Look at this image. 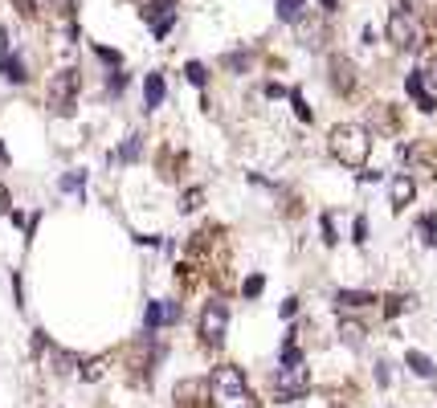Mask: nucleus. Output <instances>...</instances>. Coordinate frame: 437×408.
<instances>
[{
  "instance_id": "1",
  "label": "nucleus",
  "mask_w": 437,
  "mask_h": 408,
  "mask_svg": "<svg viewBox=\"0 0 437 408\" xmlns=\"http://www.w3.org/2000/svg\"><path fill=\"white\" fill-rule=\"evenodd\" d=\"M327 151H331V160L343 164V168H364L368 155H372V131L360 127V122H340L327 135Z\"/></svg>"
},
{
  "instance_id": "2",
  "label": "nucleus",
  "mask_w": 437,
  "mask_h": 408,
  "mask_svg": "<svg viewBox=\"0 0 437 408\" xmlns=\"http://www.w3.org/2000/svg\"><path fill=\"white\" fill-rule=\"evenodd\" d=\"M209 400L213 408H258L254 400V392L245 384L242 367H233V363H221L213 367V376H209Z\"/></svg>"
},
{
  "instance_id": "3",
  "label": "nucleus",
  "mask_w": 437,
  "mask_h": 408,
  "mask_svg": "<svg viewBox=\"0 0 437 408\" xmlns=\"http://www.w3.org/2000/svg\"><path fill=\"white\" fill-rule=\"evenodd\" d=\"M274 392H278V400H303V396L311 392V372H307V363H282L278 376H274Z\"/></svg>"
},
{
  "instance_id": "4",
  "label": "nucleus",
  "mask_w": 437,
  "mask_h": 408,
  "mask_svg": "<svg viewBox=\"0 0 437 408\" xmlns=\"http://www.w3.org/2000/svg\"><path fill=\"white\" fill-rule=\"evenodd\" d=\"M225 331H229V307L221 298L204 302V311H200V339H204V347H221Z\"/></svg>"
},
{
  "instance_id": "5",
  "label": "nucleus",
  "mask_w": 437,
  "mask_h": 408,
  "mask_svg": "<svg viewBox=\"0 0 437 408\" xmlns=\"http://www.w3.org/2000/svg\"><path fill=\"white\" fill-rule=\"evenodd\" d=\"M389 41L396 49H417L421 45V24H417V17L409 13V8H396L389 17Z\"/></svg>"
},
{
  "instance_id": "6",
  "label": "nucleus",
  "mask_w": 437,
  "mask_h": 408,
  "mask_svg": "<svg viewBox=\"0 0 437 408\" xmlns=\"http://www.w3.org/2000/svg\"><path fill=\"white\" fill-rule=\"evenodd\" d=\"M78 86H82L78 70L53 73V82H49V106H53V111H62V115H70V111H74V98H78Z\"/></svg>"
},
{
  "instance_id": "7",
  "label": "nucleus",
  "mask_w": 437,
  "mask_h": 408,
  "mask_svg": "<svg viewBox=\"0 0 437 408\" xmlns=\"http://www.w3.org/2000/svg\"><path fill=\"white\" fill-rule=\"evenodd\" d=\"M144 21L151 24L155 41H164V37L172 33V24H176V0H147Z\"/></svg>"
},
{
  "instance_id": "8",
  "label": "nucleus",
  "mask_w": 437,
  "mask_h": 408,
  "mask_svg": "<svg viewBox=\"0 0 437 408\" xmlns=\"http://www.w3.org/2000/svg\"><path fill=\"white\" fill-rule=\"evenodd\" d=\"M176 318H180V302H147L144 327H147V335H151V331L168 327V323H176Z\"/></svg>"
},
{
  "instance_id": "9",
  "label": "nucleus",
  "mask_w": 437,
  "mask_h": 408,
  "mask_svg": "<svg viewBox=\"0 0 437 408\" xmlns=\"http://www.w3.org/2000/svg\"><path fill=\"white\" fill-rule=\"evenodd\" d=\"M389 196H392V209H409L417 196V180L409 171H401V176H392L389 180Z\"/></svg>"
},
{
  "instance_id": "10",
  "label": "nucleus",
  "mask_w": 437,
  "mask_h": 408,
  "mask_svg": "<svg viewBox=\"0 0 437 408\" xmlns=\"http://www.w3.org/2000/svg\"><path fill=\"white\" fill-rule=\"evenodd\" d=\"M405 90L413 94V102L421 106V111H433V106H437L433 94H429V86H425V78H421V70H413L409 78H405Z\"/></svg>"
},
{
  "instance_id": "11",
  "label": "nucleus",
  "mask_w": 437,
  "mask_h": 408,
  "mask_svg": "<svg viewBox=\"0 0 437 408\" xmlns=\"http://www.w3.org/2000/svg\"><path fill=\"white\" fill-rule=\"evenodd\" d=\"M372 302H376V298H372L368 290H340V294H335V307H340L343 314H347V311H364V307H372Z\"/></svg>"
},
{
  "instance_id": "12",
  "label": "nucleus",
  "mask_w": 437,
  "mask_h": 408,
  "mask_svg": "<svg viewBox=\"0 0 437 408\" xmlns=\"http://www.w3.org/2000/svg\"><path fill=\"white\" fill-rule=\"evenodd\" d=\"M164 94H168L164 73H147V82H144V106H147V111H155V106L164 102Z\"/></svg>"
},
{
  "instance_id": "13",
  "label": "nucleus",
  "mask_w": 437,
  "mask_h": 408,
  "mask_svg": "<svg viewBox=\"0 0 437 408\" xmlns=\"http://www.w3.org/2000/svg\"><path fill=\"white\" fill-rule=\"evenodd\" d=\"M0 73H4L13 86H25V82H29V73H25V62H21V57H13V53H0Z\"/></svg>"
},
{
  "instance_id": "14",
  "label": "nucleus",
  "mask_w": 437,
  "mask_h": 408,
  "mask_svg": "<svg viewBox=\"0 0 437 408\" xmlns=\"http://www.w3.org/2000/svg\"><path fill=\"white\" fill-rule=\"evenodd\" d=\"M340 339H343V347H356V351H360V347L368 343V331L360 327V323H343V327H340Z\"/></svg>"
},
{
  "instance_id": "15",
  "label": "nucleus",
  "mask_w": 437,
  "mask_h": 408,
  "mask_svg": "<svg viewBox=\"0 0 437 408\" xmlns=\"http://www.w3.org/2000/svg\"><path fill=\"white\" fill-rule=\"evenodd\" d=\"M409 367H413V376H421V380H433L437 367L429 356H421V351H409Z\"/></svg>"
},
{
  "instance_id": "16",
  "label": "nucleus",
  "mask_w": 437,
  "mask_h": 408,
  "mask_svg": "<svg viewBox=\"0 0 437 408\" xmlns=\"http://www.w3.org/2000/svg\"><path fill=\"white\" fill-rule=\"evenodd\" d=\"M303 4L307 0H278V21H303Z\"/></svg>"
},
{
  "instance_id": "17",
  "label": "nucleus",
  "mask_w": 437,
  "mask_h": 408,
  "mask_svg": "<svg viewBox=\"0 0 437 408\" xmlns=\"http://www.w3.org/2000/svg\"><path fill=\"white\" fill-rule=\"evenodd\" d=\"M331 70H335V90L347 94L352 90V78H347V57H331Z\"/></svg>"
},
{
  "instance_id": "18",
  "label": "nucleus",
  "mask_w": 437,
  "mask_h": 408,
  "mask_svg": "<svg viewBox=\"0 0 437 408\" xmlns=\"http://www.w3.org/2000/svg\"><path fill=\"white\" fill-rule=\"evenodd\" d=\"M417 233H421V237H425V241H429V245L437 249V213L421 216V220H417Z\"/></svg>"
},
{
  "instance_id": "19",
  "label": "nucleus",
  "mask_w": 437,
  "mask_h": 408,
  "mask_svg": "<svg viewBox=\"0 0 437 408\" xmlns=\"http://www.w3.org/2000/svg\"><path fill=\"white\" fill-rule=\"evenodd\" d=\"M115 160H127V164H135L139 160V135H127V143L119 147V155Z\"/></svg>"
},
{
  "instance_id": "20",
  "label": "nucleus",
  "mask_w": 437,
  "mask_h": 408,
  "mask_svg": "<svg viewBox=\"0 0 437 408\" xmlns=\"http://www.w3.org/2000/svg\"><path fill=\"white\" fill-rule=\"evenodd\" d=\"M262 290H266V278H262V274H249L245 286H242V294H245V298H258Z\"/></svg>"
},
{
  "instance_id": "21",
  "label": "nucleus",
  "mask_w": 437,
  "mask_h": 408,
  "mask_svg": "<svg viewBox=\"0 0 437 408\" xmlns=\"http://www.w3.org/2000/svg\"><path fill=\"white\" fill-rule=\"evenodd\" d=\"M184 78H188L193 86H204V82H209V73H204V66H200V62H188V66H184Z\"/></svg>"
},
{
  "instance_id": "22",
  "label": "nucleus",
  "mask_w": 437,
  "mask_h": 408,
  "mask_svg": "<svg viewBox=\"0 0 437 408\" xmlns=\"http://www.w3.org/2000/svg\"><path fill=\"white\" fill-rule=\"evenodd\" d=\"M82 180H86L82 171L78 176H62V192H82Z\"/></svg>"
},
{
  "instance_id": "23",
  "label": "nucleus",
  "mask_w": 437,
  "mask_h": 408,
  "mask_svg": "<svg viewBox=\"0 0 437 408\" xmlns=\"http://www.w3.org/2000/svg\"><path fill=\"white\" fill-rule=\"evenodd\" d=\"M421 78H425V86H429V94H437V62H429V66L421 70Z\"/></svg>"
},
{
  "instance_id": "24",
  "label": "nucleus",
  "mask_w": 437,
  "mask_h": 408,
  "mask_svg": "<svg viewBox=\"0 0 437 408\" xmlns=\"http://www.w3.org/2000/svg\"><path fill=\"white\" fill-rule=\"evenodd\" d=\"M291 102H294V111H298V119H303V122H311V106L303 102V94H298V90L291 94Z\"/></svg>"
},
{
  "instance_id": "25",
  "label": "nucleus",
  "mask_w": 437,
  "mask_h": 408,
  "mask_svg": "<svg viewBox=\"0 0 437 408\" xmlns=\"http://www.w3.org/2000/svg\"><path fill=\"white\" fill-rule=\"evenodd\" d=\"M180 209H184V213L200 209V192H196V188H193V192H184V196H180Z\"/></svg>"
},
{
  "instance_id": "26",
  "label": "nucleus",
  "mask_w": 437,
  "mask_h": 408,
  "mask_svg": "<svg viewBox=\"0 0 437 408\" xmlns=\"http://www.w3.org/2000/svg\"><path fill=\"white\" fill-rule=\"evenodd\" d=\"M282 363H303V351H298L294 343H286V347H282Z\"/></svg>"
},
{
  "instance_id": "27",
  "label": "nucleus",
  "mask_w": 437,
  "mask_h": 408,
  "mask_svg": "<svg viewBox=\"0 0 437 408\" xmlns=\"http://www.w3.org/2000/svg\"><path fill=\"white\" fill-rule=\"evenodd\" d=\"M405 302H409V298H389V302H384V314H389V318L392 314H401L405 311Z\"/></svg>"
},
{
  "instance_id": "28",
  "label": "nucleus",
  "mask_w": 437,
  "mask_h": 408,
  "mask_svg": "<svg viewBox=\"0 0 437 408\" xmlns=\"http://www.w3.org/2000/svg\"><path fill=\"white\" fill-rule=\"evenodd\" d=\"M82 376H86V380H98V376H102V360H90V363H86V372H82Z\"/></svg>"
},
{
  "instance_id": "29",
  "label": "nucleus",
  "mask_w": 437,
  "mask_h": 408,
  "mask_svg": "<svg viewBox=\"0 0 437 408\" xmlns=\"http://www.w3.org/2000/svg\"><path fill=\"white\" fill-rule=\"evenodd\" d=\"M282 318H294V314H298V298H286V302H282Z\"/></svg>"
},
{
  "instance_id": "30",
  "label": "nucleus",
  "mask_w": 437,
  "mask_h": 408,
  "mask_svg": "<svg viewBox=\"0 0 437 408\" xmlns=\"http://www.w3.org/2000/svg\"><path fill=\"white\" fill-rule=\"evenodd\" d=\"M376 380H380V384H392V372H389V363L384 360L376 363Z\"/></svg>"
},
{
  "instance_id": "31",
  "label": "nucleus",
  "mask_w": 437,
  "mask_h": 408,
  "mask_svg": "<svg viewBox=\"0 0 437 408\" xmlns=\"http://www.w3.org/2000/svg\"><path fill=\"white\" fill-rule=\"evenodd\" d=\"M364 233H368V220H364V216H360V220H356V225H352V237H356V241H368Z\"/></svg>"
},
{
  "instance_id": "32",
  "label": "nucleus",
  "mask_w": 437,
  "mask_h": 408,
  "mask_svg": "<svg viewBox=\"0 0 437 408\" xmlns=\"http://www.w3.org/2000/svg\"><path fill=\"white\" fill-rule=\"evenodd\" d=\"M229 66H233V70H245V66H249V53H233Z\"/></svg>"
},
{
  "instance_id": "33",
  "label": "nucleus",
  "mask_w": 437,
  "mask_h": 408,
  "mask_svg": "<svg viewBox=\"0 0 437 408\" xmlns=\"http://www.w3.org/2000/svg\"><path fill=\"white\" fill-rule=\"evenodd\" d=\"M98 57H102V62H111V66H119V53H115V49H102V45H98Z\"/></svg>"
},
{
  "instance_id": "34",
  "label": "nucleus",
  "mask_w": 437,
  "mask_h": 408,
  "mask_svg": "<svg viewBox=\"0 0 437 408\" xmlns=\"http://www.w3.org/2000/svg\"><path fill=\"white\" fill-rule=\"evenodd\" d=\"M17 4H21L25 17H33V13H37V0H17Z\"/></svg>"
},
{
  "instance_id": "35",
  "label": "nucleus",
  "mask_w": 437,
  "mask_h": 408,
  "mask_svg": "<svg viewBox=\"0 0 437 408\" xmlns=\"http://www.w3.org/2000/svg\"><path fill=\"white\" fill-rule=\"evenodd\" d=\"M0 213H13V209H8V188H4V184H0Z\"/></svg>"
},
{
  "instance_id": "36",
  "label": "nucleus",
  "mask_w": 437,
  "mask_h": 408,
  "mask_svg": "<svg viewBox=\"0 0 437 408\" xmlns=\"http://www.w3.org/2000/svg\"><path fill=\"white\" fill-rule=\"evenodd\" d=\"M323 8H335V0H323Z\"/></svg>"
}]
</instances>
